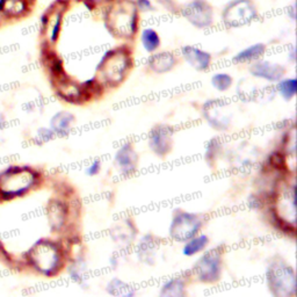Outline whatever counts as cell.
<instances>
[{"label":"cell","mask_w":297,"mask_h":297,"mask_svg":"<svg viewBox=\"0 0 297 297\" xmlns=\"http://www.w3.org/2000/svg\"><path fill=\"white\" fill-rule=\"evenodd\" d=\"M38 179V173L30 166H7L0 171V202L26 196L36 187Z\"/></svg>","instance_id":"cell-1"},{"label":"cell","mask_w":297,"mask_h":297,"mask_svg":"<svg viewBox=\"0 0 297 297\" xmlns=\"http://www.w3.org/2000/svg\"><path fill=\"white\" fill-rule=\"evenodd\" d=\"M24 262L44 276H54L62 266L60 246L49 239H40L24 253Z\"/></svg>","instance_id":"cell-2"},{"label":"cell","mask_w":297,"mask_h":297,"mask_svg":"<svg viewBox=\"0 0 297 297\" xmlns=\"http://www.w3.org/2000/svg\"><path fill=\"white\" fill-rule=\"evenodd\" d=\"M266 281L273 296L289 297L295 295V270L284 260H273L270 264L266 270Z\"/></svg>","instance_id":"cell-3"},{"label":"cell","mask_w":297,"mask_h":297,"mask_svg":"<svg viewBox=\"0 0 297 297\" xmlns=\"http://www.w3.org/2000/svg\"><path fill=\"white\" fill-rule=\"evenodd\" d=\"M107 21L112 34L123 38H130L136 32L138 22L136 6L129 2L116 4L110 8Z\"/></svg>","instance_id":"cell-4"},{"label":"cell","mask_w":297,"mask_h":297,"mask_svg":"<svg viewBox=\"0 0 297 297\" xmlns=\"http://www.w3.org/2000/svg\"><path fill=\"white\" fill-rule=\"evenodd\" d=\"M204 217L198 214L178 209L173 214L170 226V236L176 242H187L188 239L196 236L204 226Z\"/></svg>","instance_id":"cell-5"},{"label":"cell","mask_w":297,"mask_h":297,"mask_svg":"<svg viewBox=\"0 0 297 297\" xmlns=\"http://www.w3.org/2000/svg\"><path fill=\"white\" fill-rule=\"evenodd\" d=\"M129 57L118 50H110L104 54L102 60L98 65L104 80L110 85H118L126 76L129 68Z\"/></svg>","instance_id":"cell-6"},{"label":"cell","mask_w":297,"mask_h":297,"mask_svg":"<svg viewBox=\"0 0 297 297\" xmlns=\"http://www.w3.org/2000/svg\"><path fill=\"white\" fill-rule=\"evenodd\" d=\"M194 273L198 281L214 284L218 281L222 273V258L217 250L207 251L194 265Z\"/></svg>","instance_id":"cell-7"},{"label":"cell","mask_w":297,"mask_h":297,"mask_svg":"<svg viewBox=\"0 0 297 297\" xmlns=\"http://www.w3.org/2000/svg\"><path fill=\"white\" fill-rule=\"evenodd\" d=\"M256 7L250 0H234L226 7L223 20L228 27H239L254 20Z\"/></svg>","instance_id":"cell-8"},{"label":"cell","mask_w":297,"mask_h":297,"mask_svg":"<svg viewBox=\"0 0 297 297\" xmlns=\"http://www.w3.org/2000/svg\"><path fill=\"white\" fill-rule=\"evenodd\" d=\"M204 116L212 128L226 132L231 124L232 112L222 100H209L204 104Z\"/></svg>","instance_id":"cell-9"},{"label":"cell","mask_w":297,"mask_h":297,"mask_svg":"<svg viewBox=\"0 0 297 297\" xmlns=\"http://www.w3.org/2000/svg\"><path fill=\"white\" fill-rule=\"evenodd\" d=\"M182 14L196 28H207L212 24L214 13L212 6L204 0H193L182 10Z\"/></svg>","instance_id":"cell-10"},{"label":"cell","mask_w":297,"mask_h":297,"mask_svg":"<svg viewBox=\"0 0 297 297\" xmlns=\"http://www.w3.org/2000/svg\"><path fill=\"white\" fill-rule=\"evenodd\" d=\"M173 129L170 126L159 124L148 134V144L151 151L159 157H164L171 151L173 142Z\"/></svg>","instance_id":"cell-11"},{"label":"cell","mask_w":297,"mask_h":297,"mask_svg":"<svg viewBox=\"0 0 297 297\" xmlns=\"http://www.w3.org/2000/svg\"><path fill=\"white\" fill-rule=\"evenodd\" d=\"M276 215L280 220H284L292 226L296 223V201L295 186H287L278 192L276 198Z\"/></svg>","instance_id":"cell-12"},{"label":"cell","mask_w":297,"mask_h":297,"mask_svg":"<svg viewBox=\"0 0 297 297\" xmlns=\"http://www.w3.org/2000/svg\"><path fill=\"white\" fill-rule=\"evenodd\" d=\"M115 165L123 176H132L137 170L138 156L132 143H126L115 154Z\"/></svg>","instance_id":"cell-13"},{"label":"cell","mask_w":297,"mask_h":297,"mask_svg":"<svg viewBox=\"0 0 297 297\" xmlns=\"http://www.w3.org/2000/svg\"><path fill=\"white\" fill-rule=\"evenodd\" d=\"M284 68L278 63H272L268 60H256L250 68V72L253 77L264 79L267 82H278L284 74Z\"/></svg>","instance_id":"cell-14"},{"label":"cell","mask_w":297,"mask_h":297,"mask_svg":"<svg viewBox=\"0 0 297 297\" xmlns=\"http://www.w3.org/2000/svg\"><path fill=\"white\" fill-rule=\"evenodd\" d=\"M184 60L196 71H206L212 64V55L193 46H184L181 49Z\"/></svg>","instance_id":"cell-15"},{"label":"cell","mask_w":297,"mask_h":297,"mask_svg":"<svg viewBox=\"0 0 297 297\" xmlns=\"http://www.w3.org/2000/svg\"><path fill=\"white\" fill-rule=\"evenodd\" d=\"M136 236V229L132 222L128 218L120 220L115 224L110 231V237L114 239L115 242L122 245H128L134 240Z\"/></svg>","instance_id":"cell-16"},{"label":"cell","mask_w":297,"mask_h":297,"mask_svg":"<svg viewBox=\"0 0 297 297\" xmlns=\"http://www.w3.org/2000/svg\"><path fill=\"white\" fill-rule=\"evenodd\" d=\"M74 122L76 118L74 114L60 110L54 114L52 118H50V129L55 132L56 136H65L71 132Z\"/></svg>","instance_id":"cell-17"},{"label":"cell","mask_w":297,"mask_h":297,"mask_svg":"<svg viewBox=\"0 0 297 297\" xmlns=\"http://www.w3.org/2000/svg\"><path fill=\"white\" fill-rule=\"evenodd\" d=\"M52 80L56 85L57 94L63 98L64 100L76 101L79 99L82 93L80 88L76 82H72L71 79H68L66 76L62 74L58 78L52 79Z\"/></svg>","instance_id":"cell-18"},{"label":"cell","mask_w":297,"mask_h":297,"mask_svg":"<svg viewBox=\"0 0 297 297\" xmlns=\"http://www.w3.org/2000/svg\"><path fill=\"white\" fill-rule=\"evenodd\" d=\"M176 63V56L171 52H162L152 55L148 60L150 68L156 74H162L171 71Z\"/></svg>","instance_id":"cell-19"},{"label":"cell","mask_w":297,"mask_h":297,"mask_svg":"<svg viewBox=\"0 0 297 297\" xmlns=\"http://www.w3.org/2000/svg\"><path fill=\"white\" fill-rule=\"evenodd\" d=\"M159 248V240L152 234H146L140 239L137 246V256L140 262L146 264H152L154 260L157 248Z\"/></svg>","instance_id":"cell-20"},{"label":"cell","mask_w":297,"mask_h":297,"mask_svg":"<svg viewBox=\"0 0 297 297\" xmlns=\"http://www.w3.org/2000/svg\"><path fill=\"white\" fill-rule=\"evenodd\" d=\"M46 216H48L49 226L52 231H58L63 228L66 218V210L63 204L60 201H52L48 204L46 209Z\"/></svg>","instance_id":"cell-21"},{"label":"cell","mask_w":297,"mask_h":297,"mask_svg":"<svg viewBox=\"0 0 297 297\" xmlns=\"http://www.w3.org/2000/svg\"><path fill=\"white\" fill-rule=\"evenodd\" d=\"M237 94L239 99L244 102H250V101H256L262 100L264 94L262 93L259 86H256L254 82L240 80L237 86Z\"/></svg>","instance_id":"cell-22"},{"label":"cell","mask_w":297,"mask_h":297,"mask_svg":"<svg viewBox=\"0 0 297 297\" xmlns=\"http://www.w3.org/2000/svg\"><path fill=\"white\" fill-rule=\"evenodd\" d=\"M265 52L266 46L264 43H256V44L250 46L246 49L239 52L234 57V62H236V63H248V62L258 60L265 55Z\"/></svg>","instance_id":"cell-23"},{"label":"cell","mask_w":297,"mask_h":297,"mask_svg":"<svg viewBox=\"0 0 297 297\" xmlns=\"http://www.w3.org/2000/svg\"><path fill=\"white\" fill-rule=\"evenodd\" d=\"M159 295L162 297H180L186 295V284L180 278H173L162 286Z\"/></svg>","instance_id":"cell-24"},{"label":"cell","mask_w":297,"mask_h":297,"mask_svg":"<svg viewBox=\"0 0 297 297\" xmlns=\"http://www.w3.org/2000/svg\"><path fill=\"white\" fill-rule=\"evenodd\" d=\"M209 244V238L206 234H200V236H194L193 238L188 239L186 244L182 248V253L187 256H193L198 253L204 251Z\"/></svg>","instance_id":"cell-25"},{"label":"cell","mask_w":297,"mask_h":297,"mask_svg":"<svg viewBox=\"0 0 297 297\" xmlns=\"http://www.w3.org/2000/svg\"><path fill=\"white\" fill-rule=\"evenodd\" d=\"M107 292L108 294L113 295V296H126V297H130L135 295V290L132 286L126 284L121 278H114L107 284Z\"/></svg>","instance_id":"cell-26"},{"label":"cell","mask_w":297,"mask_h":297,"mask_svg":"<svg viewBox=\"0 0 297 297\" xmlns=\"http://www.w3.org/2000/svg\"><path fill=\"white\" fill-rule=\"evenodd\" d=\"M140 42H142L143 48L148 52H154L160 46V38L159 34L152 28H146L140 34Z\"/></svg>","instance_id":"cell-27"},{"label":"cell","mask_w":297,"mask_h":297,"mask_svg":"<svg viewBox=\"0 0 297 297\" xmlns=\"http://www.w3.org/2000/svg\"><path fill=\"white\" fill-rule=\"evenodd\" d=\"M296 86H297V82L295 78H287V79H282V80L280 79L276 85V90L286 101H289L295 96Z\"/></svg>","instance_id":"cell-28"},{"label":"cell","mask_w":297,"mask_h":297,"mask_svg":"<svg viewBox=\"0 0 297 297\" xmlns=\"http://www.w3.org/2000/svg\"><path fill=\"white\" fill-rule=\"evenodd\" d=\"M68 275L77 284L85 286L86 284V264L82 260H76L68 266Z\"/></svg>","instance_id":"cell-29"},{"label":"cell","mask_w":297,"mask_h":297,"mask_svg":"<svg viewBox=\"0 0 297 297\" xmlns=\"http://www.w3.org/2000/svg\"><path fill=\"white\" fill-rule=\"evenodd\" d=\"M234 82V78L226 72H218L212 77V85L220 92H226L231 88Z\"/></svg>","instance_id":"cell-30"},{"label":"cell","mask_w":297,"mask_h":297,"mask_svg":"<svg viewBox=\"0 0 297 297\" xmlns=\"http://www.w3.org/2000/svg\"><path fill=\"white\" fill-rule=\"evenodd\" d=\"M55 132H52V129L46 128V126H41V128H38L36 130L35 132V136H34V142L36 144H44V143H48L50 140H52L55 138Z\"/></svg>","instance_id":"cell-31"},{"label":"cell","mask_w":297,"mask_h":297,"mask_svg":"<svg viewBox=\"0 0 297 297\" xmlns=\"http://www.w3.org/2000/svg\"><path fill=\"white\" fill-rule=\"evenodd\" d=\"M62 21H63V16H62V13L57 12L54 14V21H52V28H50V34H49L50 43H55L57 40H58L60 32L62 30Z\"/></svg>","instance_id":"cell-32"},{"label":"cell","mask_w":297,"mask_h":297,"mask_svg":"<svg viewBox=\"0 0 297 297\" xmlns=\"http://www.w3.org/2000/svg\"><path fill=\"white\" fill-rule=\"evenodd\" d=\"M296 148V134L295 129H292L290 134H288L287 140H286V150H287L288 154H294Z\"/></svg>","instance_id":"cell-33"},{"label":"cell","mask_w":297,"mask_h":297,"mask_svg":"<svg viewBox=\"0 0 297 297\" xmlns=\"http://www.w3.org/2000/svg\"><path fill=\"white\" fill-rule=\"evenodd\" d=\"M136 8L140 12H151L154 10V7L150 0H136Z\"/></svg>","instance_id":"cell-34"},{"label":"cell","mask_w":297,"mask_h":297,"mask_svg":"<svg viewBox=\"0 0 297 297\" xmlns=\"http://www.w3.org/2000/svg\"><path fill=\"white\" fill-rule=\"evenodd\" d=\"M100 168H101V162L100 160H94L92 164H90L88 168H86V174L90 176H96L98 173L100 172Z\"/></svg>","instance_id":"cell-35"},{"label":"cell","mask_w":297,"mask_h":297,"mask_svg":"<svg viewBox=\"0 0 297 297\" xmlns=\"http://www.w3.org/2000/svg\"><path fill=\"white\" fill-rule=\"evenodd\" d=\"M248 206L252 209H259L262 208V200L256 195H250L248 196Z\"/></svg>","instance_id":"cell-36"},{"label":"cell","mask_w":297,"mask_h":297,"mask_svg":"<svg viewBox=\"0 0 297 297\" xmlns=\"http://www.w3.org/2000/svg\"><path fill=\"white\" fill-rule=\"evenodd\" d=\"M10 2V0H0V14H2L4 12H5L6 6L8 5Z\"/></svg>","instance_id":"cell-37"},{"label":"cell","mask_w":297,"mask_h":297,"mask_svg":"<svg viewBox=\"0 0 297 297\" xmlns=\"http://www.w3.org/2000/svg\"><path fill=\"white\" fill-rule=\"evenodd\" d=\"M88 2H101V0H88Z\"/></svg>","instance_id":"cell-38"}]
</instances>
